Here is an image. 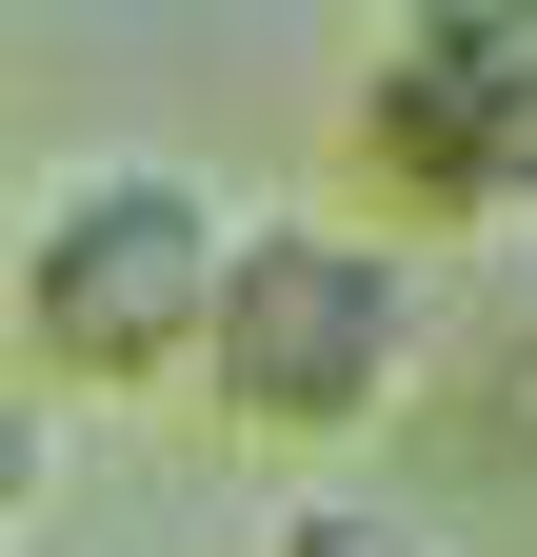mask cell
Returning a JSON list of instances; mask_svg holds the SVG:
<instances>
[{
    "instance_id": "obj_4",
    "label": "cell",
    "mask_w": 537,
    "mask_h": 557,
    "mask_svg": "<svg viewBox=\"0 0 537 557\" xmlns=\"http://www.w3.org/2000/svg\"><path fill=\"white\" fill-rule=\"evenodd\" d=\"M259 557H458V537H438L419 498H299V518L259 537Z\"/></svg>"
},
{
    "instance_id": "obj_1",
    "label": "cell",
    "mask_w": 537,
    "mask_h": 557,
    "mask_svg": "<svg viewBox=\"0 0 537 557\" xmlns=\"http://www.w3.org/2000/svg\"><path fill=\"white\" fill-rule=\"evenodd\" d=\"M199 299H220V180L199 160H60L0 239V379L40 418L60 398H179Z\"/></svg>"
},
{
    "instance_id": "obj_3",
    "label": "cell",
    "mask_w": 537,
    "mask_h": 557,
    "mask_svg": "<svg viewBox=\"0 0 537 557\" xmlns=\"http://www.w3.org/2000/svg\"><path fill=\"white\" fill-rule=\"evenodd\" d=\"M359 180L398 220H537V21L517 0H419L359 60Z\"/></svg>"
},
{
    "instance_id": "obj_5",
    "label": "cell",
    "mask_w": 537,
    "mask_h": 557,
    "mask_svg": "<svg viewBox=\"0 0 537 557\" xmlns=\"http://www.w3.org/2000/svg\"><path fill=\"white\" fill-rule=\"evenodd\" d=\"M21 518H40V398L0 379V537H21Z\"/></svg>"
},
{
    "instance_id": "obj_2",
    "label": "cell",
    "mask_w": 537,
    "mask_h": 557,
    "mask_svg": "<svg viewBox=\"0 0 537 557\" xmlns=\"http://www.w3.org/2000/svg\"><path fill=\"white\" fill-rule=\"evenodd\" d=\"M419 239H378V220H220V299H199V398H220V438L259 458H339L378 438L398 398H419Z\"/></svg>"
}]
</instances>
